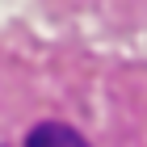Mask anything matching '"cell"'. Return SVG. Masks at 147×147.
I'll return each instance as SVG.
<instances>
[{"label": "cell", "mask_w": 147, "mask_h": 147, "mask_svg": "<svg viewBox=\"0 0 147 147\" xmlns=\"http://www.w3.org/2000/svg\"><path fill=\"white\" fill-rule=\"evenodd\" d=\"M25 147H88V139L71 130L67 122H38L25 135Z\"/></svg>", "instance_id": "1"}]
</instances>
